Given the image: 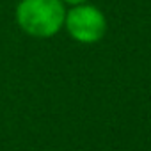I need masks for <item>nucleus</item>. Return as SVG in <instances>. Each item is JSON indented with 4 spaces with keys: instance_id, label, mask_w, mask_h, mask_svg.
I'll list each match as a JSON object with an SVG mask.
<instances>
[{
    "instance_id": "7ed1b4c3",
    "label": "nucleus",
    "mask_w": 151,
    "mask_h": 151,
    "mask_svg": "<svg viewBox=\"0 0 151 151\" xmlns=\"http://www.w3.org/2000/svg\"><path fill=\"white\" fill-rule=\"evenodd\" d=\"M64 2H68V4H71V6H80V4L87 2V0H64Z\"/></svg>"
},
{
    "instance_id": "f257e3e1",
    "label": "nucleus",
    "mask_w": 151,
    "mask_h": 151,
    "mask_svg": "<svg viewBox=\"0 0 151 151\" xmlns=\"http://www.w3.org/2000/svg\"><path fill=\"white\" fill-rule=\"evenodd\" d=\"M66 18L60 0H22L16 7L20 27L36 37H50L59 32Z\"/></svg>"
},
{
    "instance_id": "f03ea898",
    "label": "nucleus",
    "mask_w": 151,
    "mask_h": 151,
    "mask_svg": "<svg viewBox=\"0 0 151 151\" xmlns=\"http://www.w3.org/2000/svg\"><path fill=\"white\" fill-rule=\"evenodd\" d=\"M66 29L73 39L80 43H96L107 30L103 13L94 6H75L64 18Z\"/></svg>"
}]
</instances>
